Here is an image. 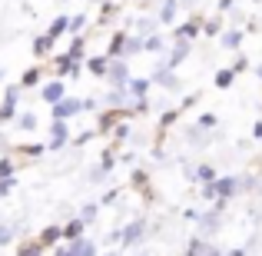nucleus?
I'll return each mask as SVG.
<instances>
[{
	"mask_svg": "<svg viewBox=\"0 0 262 256\" xmlns=\"http://www.w3.org/2000/svg\"><path fill=\"white\" fill-rule=\"evenodd\" d=\"M73 140V130L67 120H50V127H47V153H60V150H67Z\"/></svg>",
	"mask_w": 262,
	"mask_h": 256,
	"instance_id": "obj_1",
	"label": "nucleus"
},
{
	"mask_svg": "<svg viewBox=\"0 0 262 256\" xmlns=\"http://www.w3.org/2000/svg\"><path fill=\"white\" fill-rule=\"evenodd\" d=\"M27 90H20V84H7L4 87V100H0V123H13V116L20 113V96Z\"/></svg>",
	"mask_w": 262,
	"mask_h": 256,
	"instance_id": "obj_2",
	"label": "nucleus"
},
{
	"mask_svg": "<svg viewBox=\"0 0 262 256\" xmlns=\"http://www.w3.org/2000/svg\"><path fill=\"white\" fill-rule=\"evenodd\" d=\"M149 80H153V87L166 90V93H179V87H183V80L176 77V70H169V67L163 64V57H160V64H156V70L149 73Z\"/></svg>",
	"mask_w": 262,
	"mask_h": 256,
	"instance_id": "obj_3",
	"label": "nucleus"
},
{
	"mask_svg": "<svg viewBox=\"0 0 262 256\" xmlns=\"http://www.w3.org/2000/svg\"><path fill=\"white\" fill-rule=\"evenodd\" d=\"M80 113H83V100H80V96H70V93H67L60 103H53V107H50L53 120H67V123H70L73 116H80Z\"/></svg>",
	"mask_w": 262,
	"mask_h": 256,
	"instance_id": "obj_4",
	"label": "nucleus"
},
{
	"mask_svg": "<svg viewBox=\"0 0 262 256\" xmlns=\"http://www.w3.org/2000/svg\"><path fill=\"white\" fill-rule=\"evenodd\" d=\"M192 53V40H183V37H173V47H169V53L163 57V64L169 67V70H179V64H186Z\"/></svg>",
	"mask_w": 262,
	"mask_h": 256,
	"instance_id": "obj_5",
	"label": "nucleus"
},
{
	"mask_svg": "<svg viewBox=\"0 0 262 256\" xmlns=\"http://www.w3.org/2000/svg\"><path fill=\"white\" fill-rule=\"evenodd\" d=\"M63 96H67V80H60V77H50V80H43V84H40V100H43L47 107L60 103Z\"/></svg>",
	"mask_w": 262,
	"mask_h": 256,
	"instance_id": "obj_6",
	"label": "nucleus"
},
{
	"mask_svg": "<svg viewBox=\"0 0 262 256\" xmlns=\"http://www.w3.org/2000/svg\"><path fill=\"white\" fill-rule=\"evenodd\" d=\"M116 163H120V160H116V147H113V143H110V147H106V150H103V153H100V160H96V167L90 170V180H93V183H96V180L110 176V173L116 170Z\"/></svg>",
	"mask_w": 262,
	"mask_h": 256,
	"instance_id": "obj_7",
	"label": "nucleus"
},
{
	"mask_svg": "<svg viewBox=\"0 0 262 256\" xmlns=\"http://www.w3.org/2000/svg\"><path fill=\"white\" fill-rule=\"evenodd\" d=\"M129 77H133V73H129V60H123V57L110 60V67H106V84L110 87H126Z\"/></svg>",
	"mask_w": 262,
	"mask_h": 256,
	"instance_id": "obj_8",
	"label": "nucleus"
},
{
	"mask_svg": "<svg viewBox=\"0 0 262 256\" xmlns=\"http://www.w3.org/2000/svg\"><path fill=\"white\" fill-rule=\"evenodd\" d=\"M203 20H206V17L192 13L189 20H183V24H176V27H173V37H183V40H192V44H196V40L203 37Z\"/></svg>",
	"mask_w": 262,
	"mask_h": 256,
	"instance_id": "obj_9",
	"label": "nucleus"
},
{
	"mask_svg": "<svg viewBox=\"0 0 262 256\" xmlns=\"http://www.w3.org/2000/svg\"><path fill=\"white\" fill-rule=\"evenodd\" d=\"M13 160L17 163H27V160H40L47 156V143H13Z\"/></svg>",
	"mask_w": 262,
	"mask_h": 256,
	"instance_id": "obj_10",
	"label": "nucleus"
},
{
	"mask_svg": "<svg viewBox=\"0 0 262 256\" xmlns=\"http://www.w3.org/2000/svg\"><path fill=\"white\" fill-rule=\"evenodd\" d=\"M143 233H146V220H129V223L120 230V243L123 246H136L143 240Z\"/></svg>",
	"mask_w": 262,
	"mask_h": 256,
	"instance_id": "obj_11",
	"label": "nucleus"
},
{
	"mask_svg": "<svg viewBox=\"0 0 262 256\" xmlns=\"http://www.w3.org/2000/svg\"><path fill=\"white\" fill-rule=\"evenodd\" d=\"M243 40H246L243 27H226V30L219 33V47H223V50H232V53L243 50Z\"/></svg>",
	"mask_w": 262,
	"mask_h": 256,
	"instance_id": "obj_12",
	"label": "nucleus"
},
{
	"mask_svg": "<svg viewBox=\"0 0 262 256\" xmlns=\"http://www.w3.org/2000/svg\"><path fill=\"white\" fill-rule=\"evenodd\" d=\"M149 90H153V80H149V77H129L126 80L129 103H133V100H149Z\"/></svg>",
	"mask_w": 262,
	"mask_h": 256,
	"instance_id": "obj_13",
	"label": "nucleus"
},
{
	"mask_svg": "<svg viewBox=\"0 0 262 256\" xmlns=\"http://www.w3.org/2000/svg\"><path fill=\"white\" fill-rule=\"evenodd\" d=\"M239 193H243L239 190V176H216V200H226V203H229Z\"/></svg>",
	"mask_w": 262,
	"mask_h": 256,
	"instance_id": "obj_14",
	"label": "nucleus"
},
{
	"mask_svg": "<svg viewBox=\"0 0 262 256\" xmlns=\"http://www.w3.org/2000/svg\"><path fill=\"white\" fill-rule=\"evenodd\" d=\"M106 67H110L106 53H90V57L83 60V70L90 73V77H96V80H106Z\"/></svg>",
	"mask_w": 262,
	"mask_h": 256,
	"instance_id": "obj_15",
	"label": "nucleus"
},
{
	"mask_svg": "<svg viewBox=\"0 0 262 256\" xmlns=\"http://www.w3.org/2000/svg\"><path fill=\"white\" fill-rule=\"evenodd\" d=\"M129 186H133V190L140 193L143 200H153V186H149V170L136 167L133 173H129Z\"/></svg>",
	"mask_w": 262,
	"mask_h": 256,
	"instance_id": "obj_16",
	"label": "nucleus"
},
{
	"mask_svg": "<svg viewBox=\"0 0 262 256\" xmlns=\"http://www.w3.org/2000/svg\"><path fill=\"white\" fill-rule=\"evenodd\" d=\"M43 77H47V67H40V64H33V67H27L24 73H20V90H33V87H40L43 84Z\"/></svg>",
	"mask_w": 262,
	"mask_h": 256,
	"instance_id": "obj_17",
	"label": "nucleus"
},
{
	"mask_svg": "<svg viewBox=\"0 0 262 256\" xmlns=\"http://www.w3.org/2000/svg\"><path fill=\"white\" fill-rule=\"evenodd\" d=\"M179 17V0H156V20L163 24H176Z\"/></svg>",
	"mask_w": 262,
	"mask_h": 256,
	"instance_id": "obj_18",
	"label": "nucleus"
},
{
	"mask_svg": "<svg viewBox=\"0 0 262 256\" xmlns=\"http://www.w3.org/2000/svg\"><path fill=\"white\" fill-rule=\"evenodd\" d=\"M166 50H169V44H166V37H163L160 30L149 33V37H143V53H149V57H163Z\"/></svg>",
	"mask_w": 262,
	"mask_h": 256,
	"instance_id": "obj_19",
	"label": "nucleus"
},
{
	"mask_svg": "<svg viewBox=\"0 0 262 256\" xmlns=\"http://www.w3.org/2000/svg\"><path fill=\"white\" fill-rule=\"evenodd\" d=\"M183 136H186V143H192L196 150H203L209 140H219V133L209 136V133H203V127H196V123H192V127H183Z\"/></svg>",
	"mask_w": 262,
	"mask_h": 256,
	"instance_id": "obj_20",
	"label": "nucleus"
},
{
	"mask_svg": "<svg viewBox=\"0 0 262 256\" xmlns=\"http://www.w3.org/2000/svg\"><path fill=\"white\" fill-rule=\"evenodd\" d=\"M86 44H90V33H80V37H70V47H67V57L77 60V64H83L90 57L86 53Z\"/></svg>",
	"mask_w": 262,
	"mask_h": 256,
	"instance_id": "obj_21",
	"label": "nucleus"
},
{
	"mask_svg": "<svg viewBox=\"0 0 262 256\" xmlns=\"http://www.w3.org/2000/svg\"><path fill=\"white\" fill-rule=\"evenodd\" d=\"M37 127H40V116L33 113V110H20V113L13 116V130H20V133H33Z\"/></svg>",
	"mask_w": 262,
	"mask_h": 256,
	"instance_id": "obj_22",
	"label": "nucleus"
},
{
	"mask_svg": "<svg viewBox=\"0 0 262 256\" xmlns=\"http://www.w3.org/2000/svg\"><path fill=\"white\" fill-rule=\"evenodd\" d=\"M156 30H160L156 13H153V17H149V13H143V17L133 20V30H129V33H136V37H149V33H156Z\"/></svg>",
	"mask_w": 262,
	"mask_h": 256,
	"instance_id": "obj_23",
	"label": "nucleus"
},
{
	"mask_svg": "<svg viewBox=\"0 0 262 256\" xmlns=\"http://www.w3.org/2000/svg\"><path fill=\"white\" fill-rule=\"evenodd\" d=\"M67 24H70V13H57V17L47 24V30H43V33L53 40V44H57L60 37H67Z\"/></svg>",
	"mask_w": 262,
	"mask_h": 256,
	"instance_id": "obj_24",
	"label": "nucleus"
},
{
	"mask_svg": "<svg viewBox=\"0 0 262 256\" xmlns=\"http://www.w3.org/2000/svg\"><path fill=\"white\" fill-rule=\"evenodd\" d=\"M60 233H63V243H73V240H80V237L86 233V223L77 216V213H73V216H70V223H67V226H60Z\"/></svg>",
	"mask_w": 262,
	"mask_h": 256,
	"instance_id": "obj_25",
	"label": "nucleus"
},
{
	"mask_svg": "<svg viewBox=\"0 0 262 256\" xmlns=\"http://www.w3.org/2000/svg\"><path fill=\"white\" fill-rule=\"evenodd\" d=\"M37 240H40L43 250H53V246L63 243V233H60V226H43V230L37 233Z\"/></svg>",
	"mask_w": 262,
	"mask_h": 256,
	"instance_id": "obj_26",
	"label": "nucleus"
},
{
	"mask_svg": "<svg viewBox=\"0 0 262 256\" xmlns=\"http://www.w3.org/2000/svg\"><path fill=\"white\" fill-rule=\"evenodd\" d=\"M126 27H120V30H113L110 33V44H106V57L110 60H116V57H123V40H126Z\"/></svg>",
	"mask_w": 262,
	"mask_h": 256,
	"instance_id": "obj_27",
	"label": "nucleus"
},
{
	"mask_svg": "<svg viewBox=\"0 0 262 256\" xmlns=\"http://www.w3.org/2000/svg\"><path fill=\"white\" fill-rule=\"evenodd\" d=\"M73 64H77V60H70V57H67V50H63V53H57V57H50V67H53V73H57L60 80H67V77H70Z\"/></svg>",
	"mask_w": 262,
	"mask_h": 256,
	"instance_id": "obj_28",
	"label": "nucleus"
},
{
	"mask_svg": "<svg viewBox=\"0 0 262 256\" xmlns=\"http://www.w3.org/2000/svg\"><path fill=\"white\" fill-rule=\"evenodd\" d=\"M86 24H90V13H86V10L70 13V24H67V37H80V33H86Z\"/></svg>",
	"mask_w": 262,
	"mask_h": 256,
	"instance_id": "obj_29",
	"label": "nucleus"
},
{
	"mask_svg": "<svg viewBox=\"0 0 262 256\" xmlns=\"http://www.w3.org/2000/svg\"><path fill=\"white\" fill-rule=\"evenodd\" d=\"M33 57H37V60L53 57V40L47 37V33H37V37H33Z\"/></svg>",
	"mask_w": 262,
	"mask_h": 256,
	"instance_id": "obj_30",
	"label": "nucleus"
},
{
	"mask_svg": "<svg viewBox=\"0 0 262 256\" xmlns=\"http://www.w3.org/2000/svg\"><path fill=\"white\" fill-rule=\"evenodd\" d=\"M216 167H212V163H199V167H192V180H196L199 186L203 183H216Z\"/></svg>",
	"mask_w": 262,
	"mask_h": 256,
	"instance_id": "obj_31",
	"label": "nucleus"
},
{
	"mask_svg": "<svg viewBox=\"0 0 262 256\" xmlns=\"http://www.w3.org/2000/svg\"><path fill=\"white\" fill-rule=\"evenodd\" d=\"M47 250L40 246V240L37 237H27V240H20V246H17V256H43Z\"/></svg>",
	"mask_w": 262,
	"mask_h": 256,
	"instance_id": "obj_32",
	"label": "nucleus"
},
{
	"mask_svg": "<svg viewBox=\"0 0 262 256\" xmlns=\"http://www.w3.org/2000/svg\"><path fill=\"white\" fill-rule=\"evenodd\" d=\"M140 53H143V37H136V33H126V40H123V60L140 57Z\"/></svg>",
	"mask_w": 262,
	"mask_h": 256,
	"instance_id": "obj_33",
	"label": "nucleus"
},
{
	"mask_svg": "<svg viewBox=\"0 0 262 256\" xmlns=\"http://www.w3.org/2000/svg\"><path fill=\"white\" fill-rule=\"evenodd\" d=\"M223 30H226L223 13H216V17H206V20H203V37H219Z\"/></svg>",
	"mask_w": 262,
	"mask_h": 256,
	"instance_id": "obj_34",
	"label": "nucleus"
},
{
	"mask_svg": "<svg viewBox=\"0 0 262 256\" xmlns=\"http://www.w3.org/2000/svg\"><path fill=\"white\" fill-rule=\"evenodd\" d=\"M212 84H216L219 90H229L232 84H236V70H232V67H219L216 77H212Z\"/></svg>",
	"mask_w": 262,
	"mask_h": 256,
	"instance_id": "obj_35",
	"label": "nucleus"
},
{
	"mask_svg": "<svg viewBox=\"0 0 262 256\" xmlns=\"http://www.w3.org/2000/svg\"><path fill=\"white\" fill-rule=\"evenodd\" d=\"M17 170H20V163L13 160V153H0V180L17 176Z\"/></svg>",
	"mask_w": 262,
	"mask_h": 256,
	"instance_id": "obj_36",
	"label": "nucleus"
},
{
	"mask_svg": "<svg viewBox=\"0 0 262 256\" xmlns=\"http://www.w3.org/2000/svg\"><path fill=\"white\" fill-rule=\"evenodd\" d=\"M100 210H103V206L96 203V200H90V203H83V206H80V213H77V216H80V220H83V223L90 226L96 216H100Z\"/></svg>",
	"mask_w": 262,
	"mask_h": 256,
	"instance_id": "obj_37",
	"label": "nucleus"
},
{
	"mask_svg": "<svg viewBox=\"0 0 262 256\" xmlns=\"http://www.w3.org/2000/svg\"><path fill=\"white\" fill-rule=\"evenodd\" d=\"M196 127H203V130H216V127H219V116H216V113H199Z\"/></svg>",
	"mask_w": 262,
	"mask_h": 256,
	"instance_id": "obj_38",
	"label": "nucleus"
},
{
	"mask_svg": "<svg viewBox=\"0 0 262 256\" xmlns=\"http://www.w3.org/2000/svg\"><path fill=\"white\" fill-rule=\"evenodd\" d=\"M249 67H252V64H249V57L239 50V53H236V60H232V70H236V77H239V73H246Z\"/></svg>",
	"mask_w": 262,
	"mask_h": 256,
	"instance_id": "obj_39",
	"label": "nucleus"
},
{
	"mask_svg": "<svg viewBox=\"0 0 262 256\" xmlns=\"http://www.w3.org/2000/svg\"><path fill=\"white\" fill-rule=\"evenodd\" d=\"M80 100H83V113H100L103 110V103L96 96H80Z\"/></svg>",
	"mask_w": 262,
	"mask_h": 256,
	"instance_id": "obj_40",
	"label": "nucleus"
},
{
	"mask_svg": "<svg viewBox=\"0 0 262 256\" xmlns=\"http://www.w3.org/2000/svg\"><path fill=\"white\" fill-rule=\"evenodd\" d=\"M196 103H199V93H189V96H183V100L176 103V110H179V113H186V110H192Z\"/></svg>",
	"mask_w": 262,
	"mask_h": 256,
	"instance_id": "obj_41",
	"label": "nucleus"
},
{
	"mask_svg": "<svg viewBox=\"0 0 262 256\" xmlns=\"http://www.w3.org/2000/svg\"><path fill=\"white\" fill-rule=\"evenodd\" d=\"M199 196H203L206 203H216V183H203L199 186Z\"/></svg>",
	"mask_w": 262,
	"mask_h": 256,
	"instance_id": "obj_42",
	"label": "nucleus"
},
{
	"mask_svg": "<svg viewBox=\"0 0 262 256\" xmlns=\"http://www.w3.org/2000/svg\"><path fill=\"white\" fill-rule=\"evenodd\" d=\"M13 190H17V176H7V180H0V196H10Z\"/></svg>",
	"mask_w": 262,
	"mask_h": 256,
	"instance_id": "obj_43",
	"label": "nucleus"
},
{
	"mask_svg": "<svg viewBox=\"0 0 262 256\" xmlns=\"http://www.w3.org/2000/svg\"><path fill=\"white\" fill-rule=\"evenodd\" d=\"M13 243V226L10 223H0V246Z\"/></svg>",
	"mask_w": 262,
	"mask_h": 256,
	"instance_id": "obj_44",
	"label": "nucleus"
},
{
	"mask_svg": "<svg viewBox=\"0 0 262 256\" xmlns=\"http://www.w3.org/2000/svg\"><path fill=\"white\" fill-rule=\"evenodd\" d=\"M93 136H100V133H96V127H93V130H86V133H80L77 140H73V147H86V143L93 140Z\"/></svg>",
	"mask_w": 262,
	"mask_h": 256,
	"instance_id": "obj_45",
	"label": "nucleus"
},
{
	"mask_svg": "<svg viewBox=\"0 0 262 256\" xmlns=\"http://www.w3.org/2000/svg\"><path fill=\"white\" fill-rule=\"evenodd\" d=\"M116 160L126 163V167H133V163H136V153H133V150H126V153H116Z\"/></svg>",
	"mask_w": 262,
	"mask_h": 256,
	"instance_id": "obj_46",
	"label": "nucleus"
},
{
	"mask_svg": "<svg viewBox=\"0 0 262 256\" xmlns=\"http://www.w3.org/2000/svg\"><path fill=\"white\" fill-rule=\"evenodd\" d=\"M216 7H219V13H229V10H232V7H239V4H236V0H219V4H216Z\"/></svg>",
	"mask_w": 262,
	"mask_h": 256,
	"instance_id": "obj_47",
	"label": "nucleus"
},
{
	"mask_svg": "<svg viewBox=\"0 0 262 256\" xmlns=\"http://www.w3.org/2000/svg\"><path fill=\"white\" fill-rule=\"evenodd\" d=\"M10 150H13V143L7 140V133H0V153H10Z\"/></svg>",
	"mask_w": 262,
	"mask_h": 256,
	"instance_id": "obj_48",
	"label": "nucleus"
},
{
	"mask_svg": "<svg viewBox=\"0 0 262 256\" xmlns=\"http://www.w3.org/2000/svg\"><path fill=\"white\" fill-rule=\"evenodd\" d=\"M80 77H83V64H73V70H70L67 80H80Z\"/></svg>",
	"mask_w": 262,
	"mask_h": 256,
	"instance_id": "obj_49",
	"label": "nucleus"
},
{
	"mask_svg": "<svg viewBox=\"0 0 262 256\" xmlns=\"http://www.w3.org/2000/svg\"><path fill=\"white\" fill-rule=\"evenodd\" d=\"M252 140H262V120L252 123Z\"/></svg>",
	"mask_w": 262,
	"mask_h": 256,
	"instance_id": "obj_50",
	"label": "nucleus"
},
{
	"mask_svg": "<svg viewBox=\"0 0 262 256\" xmlns=\"http://www.w3.org/2000/svg\"><path fill=\"white\" fill-rule=\"evenodd\" d=\"M196 4H199V0H179V7H186V10H192Z\"/></svg>",
	"mask_w": 262,
	"mask_h": 256,
	"instance_id": "obj_51",
	"label": "nucleus"
},
{
	"mask_svg": "<svg viewBox=\"0 0 262 256\" xmlns=\"http://www.w3.org/2000/svg\"><path fill=\"white\" fill-rule=\"evenodd\" d=\"M223 256H246V250H229V253H223Z\"/></svg>",
	"mask_w": 262,
	"mask_h": 256,
	"instance_id": "obj_52",
	"label": "nucleus"
},
{
	"mask_svg": "<svg viewBox=\"0 0 262 256\" xmlns=\"http://www.w3.org/2000/svg\"><path fill=\"white\" fill-rule=\"evenodd\" d=\"M136 4H140V7H153L156 0H136Z\"/></svg>",
	"mask_w": 262,
	"mask_h": 256,
	"instance_id": "obj_53",
	"label": "nucleus"
},
{
	"mask_svg": "<svg viewBox=\"0 0 262 256\" xmlns=\"http://www.w3.org/2000/svg\"><path fill=\"white\" fill-rule=\"evenodd\" d=\"M256 77L262 80V60H259V64H256Z\"/></svg>",
	"mask_w": 262,
	"mask_h": 256,
	"instance_id": "obj_54",
	"label": "nucleus"
},
{
	"mask_svg": "<svg viewBox=\"0 0 262 256\" xmlns=\"http://www.w3.org/2000/svg\"><path fill=\"white\" fill-rule=\"evenodd\" d=\"M4 77H7V70H4V67H0V84H4Z\"/></svg>",
	"mask_w": 262,
	"mask_h": 256,
	"instance_id": "obj_55",
	"label": "nucleus"
},
{
	"mask_svg": "<svg viewBox=\"0 0 262 256\" xmlns=\"http://www.w3.org/2000/svg\"><path fill=\"white\" fill-rule=\"evenodd\" d=\"M57 4H70V0H57Z\"/></svg>",
	"mask_w": 262,
	"mask_h": 256,
	"instance_id": "obj_56",
	"label": "nucleus"
},
{
	"mask_svg": "<svg viewBox=\"0 0 262 256\" xmlns=\"http://www.w3.org/2000/svg\"><path fill=\"white\" fill-rule=\"evenodd\" d=\"M106 256H120V253H106Z\"/></svg>",
	"mask_w": 262,
	"mask_h": 256,
	"instance_id": "obj_57",
	"label": "nucleus"
},
{
	"mask_svg": "<svg viewBox=\"0 0 262 256\" xmlns=\"http://www.w3.org/2000/svg\"><path fill=\"white\" fill-rule=\"evenodd\" d=\"M252 4H262V0H252Z\"/></svg>",
	"mask_w": 262,
	"mask_h": 256,
	"instance_id": "obj_58",
	"label": "nucleus"
}]
</instances>
